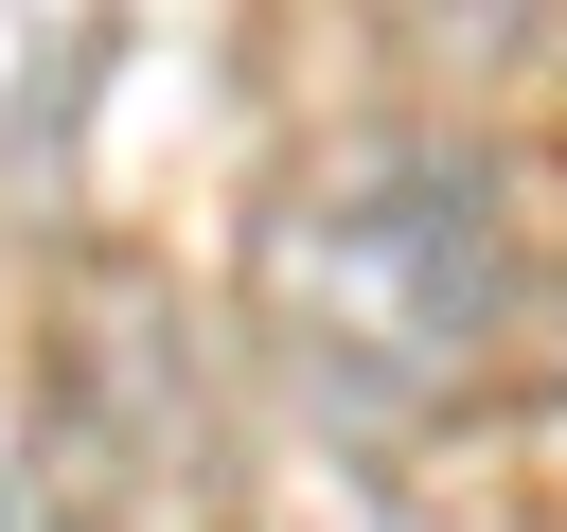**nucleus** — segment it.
<instances>
[{
    "label": "nucleus",
    "instance_id": "obj_1",
    "mask_svg": "<svg viewBox=\"0 0 567 532\" xmlns=\"http://www.w3.org/2000/svg\"><path fill=\"white\" fill-rule=\"evenodd\" d=\"M248 301L319 408L425 426L514 337V213L461 142H319L248 231Z\"/></svg>",
    "mask_w": 567,
    "mask_h": 532
},
{
    "label": "nucleus",
    "instance_id": "obj_2",
    "mask_svg": "<svg viewBox=\"0 0 567 532\" xmlns=\"http://www.w3.org/2000/svg\"><path fill=\"white\" fill-rule=\"evenodd\" d=\"M319 532H425V514H372V497H337V514H319Z\"/></svg>",
    "mask_w": 567,
    "mask_h": 532
}]
</instances>
